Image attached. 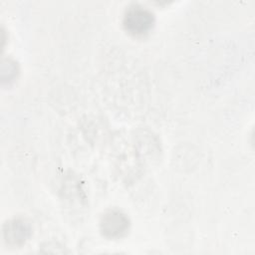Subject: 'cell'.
I'll return each instance as SVG.
<instances>
[{
  "instance_id": "3957f363",
  "label": "cell",
  "mask_w": 255,
  "mask_h": 255,
  "mask_svg": "<svg viewBox=\"0 0 255 255\" xmlns=\"http://www.w3.org/2000/svg\"><path fill=\"white\" fill-rule=\"evenodd\" d=\"M31 223L23 217L7 220L3 225V238L5 243L13 248L23 246L32 236Z\"/></svg>"
},
{
  "instance_id": "7a4b0ae2",
  "label": "cell",
  "mask_w": 255,
  "mask_h": 255,
  "mask_svg": "<svg viewBox=\"0 0 255 255\" xmlns=\"http://www.w3.org/2000/svg\"><path fill=\"white\" fill-rule=\"evenodd\" d=\"M99 228L101 234L109 240L125 237L130 228L128 216L119 208H109L100 217Z\"/></svg>"
},
{
  "instance_id": "6da1fadb",
  "label": "cell",
  "mask_w": 255,
  "mask_h": 255,
  "mask_svg": "<svg viewBox=\"0 0 255 255\" xmlns=\"http://www.w3.org/2000/svg\"><path fill=\"white\" fill-rule=\"evenodd\" d=\"M154 14L147 7L132 3L127 7L123 17L125 30L134 37L147 35L154 26Z\"/></svg>"
}]
</instances>
